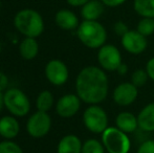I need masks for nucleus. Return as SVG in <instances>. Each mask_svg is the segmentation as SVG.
<instances>
[{
	"mask_svg": "<svg viewBox=\"0 0 154 153\" xmlns=\"http://www.w3.org/2000/svg\"><path fill=\"white\" fill-rule=\"evenodd\" d=\"M136 153H154V139H146L137 148Z\"/></svg>",
	"mask_w": 154,
	"mask_h": 153,
	"instance_id": "26",
	"label": "nucleus"
},
{
	"mask_svg": "<svg viewBox=\"0 0 154 153\" xmlns=\"http://www.w3.org/2000/svg\"><path fill=\"white\" fill-rule=\"evenodd\" d=\"M20 125L14 116H3L0 118V135L5 139H13L18 135Z\"/></svg>",
	"mask_w": 154,
	"mask_h": 153,
	"instance_id": "18",
	"label": "nucleus"
},
{
	"mask_svg": "<svg viewBox=\"0 0 154 153\" xmlns=\"http://www.w3.org/2000/svg\"><path fill=\"white\" fill-rule=\"evenodd\" d=\"M0 153H23V151L18 144L11 139H5L0 143Z\"/></svg>",
	"mask_w": 154,
	"mask_h": 153,
	"instance_id": "25",
	"label": "nucleus"
},
{
	"mask_svg": "<svg viewBox=\"0 0 154 153\" xmlns=\"http://www.w3.org/2000/svg\"><path fill=\"white\" fill-rule=\"evenodd\" d=\"M101 1L104 3V5L108 8H118L125 3L127 0H101Z\"/></svg>",
	"mask_w": 154,
	"mask_h": 153,
	"instance_id": "29",
	"label": "nucleus"
},
{
	"mask_svg": "<svg viewBox=\"0 0 154 153\" xmlns=\"http://www.w3.org/2000/svg\"><path fill=\"white\" fill-rule=\"evenodd\" d=\"M138 129L144 132H154V102L140 109L137 115Z\"/></svg>",
	"mask_w": 154,
	"mask_h": 153,
	"instance_id": "15",
	"label": "nucleus"
},
{
	"mask_svg": "<svg viewBox=\"0 0 154 153\" xmlns=\"http://www.w3.org/2000/svg\"><path fill=\"white\" fill-rule=\"evenodd\" d=\"M113 31L116 36L123 37V36L129 31V29H128L127 24H126L125 22H123V21H116L113 25Z\"/></svg>",
	"mask_w": 154,
	"mask_h": 153,
	"instance_id": "27",
	"label": "nucleus"
},
{
	"mask_svg": "<svg viewBox=\"0 0 154 153\" xmlns=\"http://www.w3.org/2000/svg\"><path fill=\"white\" fill-rule=\"evenodd\" d=\"M138 96V88L131 82H123L114 87L112 91V100L121 107L132 105Z\"/></svg>",
	"mask_w": 154,
	"mask_h": 153,
	"instance_id": "9",
	"label": "nucleus"
},
{
	"mask_svg": "<svg viewBox=\"0 0 154 153\" xmlns=\"http://www.w3.org/2000/svg\"><path fill=\"white\" fill-rule=\"evenodd\" d=\"M14 25L17 31L25 37L37 38L44 31V21L42 16L32 8L19 11L14 18Z\"/></svg>",
	"mask_w": 154,
	"mask_h": 153,
	"instance_id": "3",
	"label": "nucleus"
},
{
	"mask_svg": "<svg viewBox=\"0 0 154 153\" xmlns=\"http://www.w3.org/2000/svg\"><path fill=\"white\" fill-rule=\"evenodd\" d=\"M83 123L88 131L94 134H102L108 127V115L99 104L89 105L83 112Z\"/></svg>",
	"mask_w": 154,
	"mask_h": 153,
	"instance_id": "5",
	"label": "nucleus"
},
{
	"mask_svg": "<svg viewBox=\"0 0 154 153\" xmlns=\"http://www.w3.org/2000/svg\"><path fill=\"white\" fill-rule=\"evenodd\" d=\"M56 24L60 27V29H64V31H73L77 29L79 26V18L78 16L70 10H66L63 8L57 12L55 16Z\"/></svg>",
	"mask_w": 154,
	"mask_h": 153,
	"instance_id": "13",
	"label": "nucleus"
},
{
	"mask_svg": "<svg viewBox=\"0 0 154 153\" xmlns=\"http://www.w3.org/2000/svg\"><path fill=\"white\" fill-rule=\"evenodd\" d=\"M145 69H146L147 74H148L149 79L152 80V81L154 82V57L150 58V59L147 61Z\"/></svg>",
	"mask_w": 154,
	"mask_h": 153,
	"instance_id": "28",
	"label": "nucleus"
},
{
	"mask_svg": "<svg viewBox=\"0 0 154 153\" xmlns=\"http://www.w3.org/2000/svg\"><path fill=\"white\" fill-rule=\"evenodd\" d=\"M101 135V142L107 153H129L131 150L130 137L116 126H108Z\"/></svg>",
	"mask_w": 154,
	"mask_h": 153,
	"instance_id": "4",
	"label": "nucleus"
},
{
	"mask_svg": "<svg viewBox=\"0 0 154 153\" xmlns=\"http://www.w3.org/2000/svg\"><path fill=\"white\" fill-rule=\"evenodd\" d=\"M89 0H66V2L71 6H83Z\"/></svg>",
	"mask_w": 154,
	"mask_h": 153,
	"instance_id": "30",
	"label": "nucleus"
},
{
	"mask_svg": "<svg viewBox=\"0 0 154 153\" xmlns=\"http://www.w3.org/2000/svg\"><path fill=\"white\" fill-rule=\"evenodd\" d=\"M20 56L25 60H32L37 57L39 53V44L36 38L26 37L21 41L19 45Z\"/></svg>",
	"mask_w": 154,
	"mask_h": 153,
	"instance_id": "19",
	"label": "nucleus"
},
{
	"mask_svg": "<svg viewBox=\"0 0 154 153\" xmlns=\"http://www.w3.org/2000/svg\"><path fill=\"white\" fill-rule=\"evenodd\" d=\"M106 150L102 142L97 139H89L83 143L82 153H105Z\"/></svg>",
	"mask_w": 154,
	"mask_h": 153,
	"instance_id": "23",
	"label": "nucleus"
},
{
	"mask_svg": "<svg viewBox=\"0 0 154 153\" xmlns=\"http://www.w3.org/2000/svg\"><path fill=\"white\" fill-rule=\"evenodd\" d=\"M45 77L49 83L55 86H61L68 80L69 70L66 64L59 59H53L45 65Z\"/></svg>",
	"mask_w": 154,
	"mask_h": 153,
	"instance_id": "11",
	"label": "nucleus"
},
{
	"mask_svg": "<svg viewBox=\"0 0 154 153\" xmlns=\"http://www.w3.org/2000/svg\"><path fill=\"white\" fill-rule=\"evenodd\" d=\"M133 8L136 14L142 18H154V0H134Z\"/></svg>",
	"mask_w": 154,
	"mask_h": 153,
	"instance_id": "20",
	"label": "nucleus"
},
{
	"mask_svg": "<svg viewBox=\"0 0 154 153\" xmlns=\"http://www.w3.org/2000/svg\"><path fill=\"white\" fill-rule=\"evenodd\" d=\"M121 44L127 53L131 55H140L148 47L147 37L138 33L136 29H129L123 37H121Z\"/></svg>",
	"mask_w": 154,
	"mask_h": 153,
	"instance_id": "10",
	"label": "nucleus"
},
{
	"mask_svg": "<svg viewBox=\"0 0 154 153\" xmlns=\"http://www.w3.org/2000/svg\"><path fill=\"white\" fill-rule=\"evenodd\" d=\"M75 92L86 104H100L109 93V80L106 72L99 66L82 68L75 79Z\"/></svg>",
	"mask_w": 154,
	"mask_h": 153,
	"instance_id": "1",
	"label": "nucleus"
},
{
	"mask_svg": "<svg viewBox=\"0 0 154 153\" xmlns=\"http://www.w3.org/2000/svg\"><path fill=\"white\" fill-rule=\"evenodd\" d=\"M0 5H1V3H0Z\"/></svg>",
	"mask_w": 154,
	"mask_h": 153,
	"instance_id": "34",
	"label": "nucleus"
},
{
	"mask_svg": "<svg viewBox=\"0 0 154 153\" xmlns=\"http://www.w3.org/2000/svg\"><path fill=\"white\" fill-rule=\"evenodd\" d=\"M105 5L101 0H89L81 6V16L84 20H99L104 14Z\"/></svg>",
	"mask_w": 154,
	"mask_h": 153,
	"instance_id": "16",
	"label": "nucleus"
},
{
	"mask_svg": "<svg viewBox=\"0 0 154 153\" xmlns=\"http://www.w3.org/2000/svg\"><path fill=\"white\" fill-rule=\"evenodd\" d=\"M136 31L140 34H142L145 37H149V36L154 34V18H149V17H143L140 21H138L137 25H136Z\"/></svg>",
	"mask_w": 154,
	"mask_h": 153,
	"instance_id": "22",
	"label": "nucleus"
},
{
	"mask_svg": "<svg viewBox=\"0 0 154 153\" xmlns=\"http://www.w3.org/2000/svg\"><path fill=\"white\" fill-rule=\"evenodd\" d=\"M54 105V96L49 90H43L38 94L36 100L37 109L47 112Z\"/></svg>",
	"mask_w": 154,
	"mask_h": 153,
	"instance_id": "21",
	"label": "nucleus"
},
{
	"mask_svg": "<svg viewBox=\"0 0 154 153\" xmlns=\"http://www.w3.org/2000/svg\"><path fill=\"white\" fill-rule=\"evenodd\" d=\"M82 100L77 93H67L58 100L56 111L61 118H68L75 115L81 108Z\"/></svg>",
	"mask_w": 154,
	"mask_h": 153,
	"instance_id": "12",
	"label": "nucleus"
},
{
	"mask_svg": "<svg viewBox=\"0 0 154 153\" xmlns=\"http://www.w3.org/2000/svg\"><path fill=\"white\" fill-rule=\"evenodd\" d=\"M82 144L79 136L67 134L60 139L57 147V153H82Z\"/></svg>",
	"mask_w": 154,
	"mask_h": 153,
	"instance_id": "17",
	"label": "nucleus"
},
{
	"mask_svg": "<svg viewBox=\"0 0 154 153\" xmlns=\"http://www.w3.org/2000/svg\"><path fill=\"white\" fill-rule=\"evenodd\" d=\"M4 106L15 116H24L31 110L27 96L18 88H10L3 93Z\"/></svg>",
	"mask_w": 154,
	"mask_h": 153,
	"instance_id": "6",
	"label": "nucleus"
},
{
	"mask_svg": "<svg viewBox=\"0 0 154 153\" xmlns=\"http://www.w3.org/2000/svg\"><path fill=\"white\" fill-rule=\"evenodd\" d=\"M97 62L105 72H116L118 67L123 63L122 54L113 44H104L97 51Z\"/></svg>",
	"mask_w": 154,
	"mask_h": 153,
	"instance_id": "7",
	"label": "nucleus"
},
{
	"mask_svg": "<svg viewBox=\"0 0 154 153\" xmlns=\"http://www.w3.org/2000/svg\"><path fill=\"white\" fill-rule=\"evenodd\" d=\"M149 76L145 68H137L131 75V83L137 88H140L148 82Z\"/></svg>",
	"mask_w": 154,
	"mask_h": 153,
	"instance_id": "24",
	"label": "nucleus"
},
{
	"mask_svg": "<svg viewBox=\"0 0 154 153\" xmlns=\"http://www.w3.org/2000/svg\"><path fill=\"white\" fill-rule=\"evenodd\" d=\"M4 105V102H3V93L1 92V90H0V112H1V109L2 107H3Z\"/></svg>",
	"mask_w": 154,
	"mask_h": 153,
	"instance_id": "32",
	"label": "nucleus"
},
{
	"mask_svg": "<svg viewBox=\"0 0 154 153\" xmlns=\"http://www.w3.org/2000/svg\"><path fill=\"white\" fill-rule=\"evenodd\" d=\"M51 127V118L47 112L38 110L32 115L26 123V130L29 134L35 139L43 137L49 132Z\"/></svg>",
	"mask_w": 154,
	"mask_h": 153,
	"instance_id": "8",
	"label": "nucleus"
},
{
	"mask_svg": "<svg viewBox=\"0 0 154 153\" xmlns=\"http://www.w3.org/2000/svg\"><path fill=\"white\" fill-rule=\"evenodd\" d=\"M116 126L127 134L134 133L138 129L137 115L129 111L120 112L116 118Z\"/></svg>",
	"mask_w": 154,
	"mask_h": 153,
	"instance_id": "14",
	"label": "nucleus"
},
{
	"mask_svg": "<svg viewBox=\"0 0 154 153\" xmlns=\"http://www.w3.org/2000/svg\"><path fill=\"white\" fill-rule=\"evenodd\" d=\"M153 99H154V91H153Z\"/></svg>",
	"mask_w": 154,
	"mask_h": 153,
	"instance_id": "33",
	"label": "nucleus"
},
{
	"mask_svg": "<svg viewBox=\"0 0 154 153\" xmlns=\"http://www.w3.org/2000/svg\"><path fill=\"white\" fill-rule=\"evenodd\" d=\"M128 70H129V68H128L127 64L122 63L118 67V69H116V72H118V74L120 75V76H125V75L128 74Z\"/></svg>",
	"mask_w": 154,
	"mask_h": 153,
	"instance_id": "31",
	"label": "nucleus"
},
{
	"mask_svg": "<svg viewBox=\"0 0 154 153\" xmlns=\"http://www.w3.org/2000/svg\"><path fill=\"white\" fill-rule=\"evenodd\" d=\"M77 36L83 45L90 49H99L107 41V31L97 20H83L77 29Z\"/></svg>",
	"mask_w": 154,
	"mask_h": 153,
	"instance_id": "2",
	"label": "nucleus"
}]
</instances>
